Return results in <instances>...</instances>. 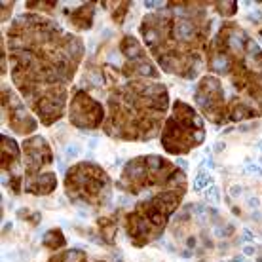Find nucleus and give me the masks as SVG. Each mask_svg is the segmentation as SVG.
<instances>
[{"instance_id":"obj_1","label":"nucleus","mask_w":262,"mask_h":262,"mask_svg":"<svg viewBox=\"0 0 262 262\" xmlns=\"http://www.w3.org/2000/svg\"><path fill=\"white\" fill-rule=\"evenodd\" d=\"M8 71L13 88L42 125L65 118L71 84L85 55L82 36L57 19L25 12L8 25Z\"/></svg>"},{"instance_id":"obj_2","label":"nucleus","mask_w":262,"mask_h":262,"mask_svg":"<svg viewBox=\"0 0 262 262\" xmlns=\"http://www.w3.org/2000/svg\"><path fill=\"white\" fill-rule=\"evenodd\" d=\"M194 90L196 111L215 125L262 118V48L236 21H223Z\"/></svg>"},{"instance_id":"obj_3","label":"nucleus","mask_w":262,"mask_h":262,"mask_svg":"<svg viewBox=\"0 0 262 262\" xmlns=\"http://www.w3.org/2000/svg\"><path fill=\"white\" fill-rule=\"evenodd\" d=\"M213 4L205 0H173L141 19V40L160 71L183 80L202 74L213 36L209 15Z\"/></svg>"},{"instance_id":"obj_4","label":"nucleus","mask_w":262,"mask_h":262,"mask_svg":"<svg viewBox=\"0 0 262 262\" xmlns=\"http://www.w3.org/2000/svg\"><path fill=\"white\" fill-rule=\"evenodd\" d=\"M106 95V137L125 143H148L160 137L171 111L169 90L162 80L122 78L111 67Z\"/></svg>"},{"instance_id":"obj_5","label":"nucleus","mask_w":262,"mask_h":262,"mask_svg":"<svg viewBox=\"0 0 262 262\" xmlns=\"http://www.w3.org/2000/svg\"><path fill=\"white\" fill-rule=\"evenodd\" d=\"M188 190V179L183 175L175 183L146 192L139 198L129 211L122 215V226L133 247H146L162 237L169 224L171 215L179 209Z\"/></svg>"},{"instance_id":"obj_6","label":"nucleus","mask_w":262,"mask_h":262,"mask_svg":"<svg viewBox=\"0 0 262 262\" xmlns=\"http://www.w3.org/2000/svg\"><path fill=\"white\" fill-rule=\"evenodd\" d=\"M183 175L186 173L165 156L143 154V156L129 160L124 165V169L116 181V188L127 196L139 198L146 192L175 183Z\"/></svg>"},{"instance_id":"obj_7","label":"nucleus","mask_w":262,"mask_h":262,"mask_svg":"<svg viewBox=\"0 0 262 262\" xmlns=\"http://www.w3.org/2000/svg\"><path fill=\"white\" fill-rule=\"evenodd\" d=\"M205 137H207L205 120L196 111V106H192L183 99H175L160 133V143L165 154L186 156L194 148L202 146Z\"/></svg>"},{"instance_id":"obj_8","label":"nucleus","mask_w":262,"mask_h":262,"mask_svg":"<svg viewBox=\"0 0 262 262\" xmlns=\"http://www.w3.org/2000/svg\"><path fill=\"white\" fill-rule=\"evenodd\" d=\"M63 188L72 203H85L101 209L112 200L114 183L111 175L95 162H78L69 167Z\"/></svg>"},{"instance_id":"obj_9","label":"nucleus","mask_w":262,"mask_h":262,"mask_svg":"<svg viewBox=\"0 0 262 262\" xmlns=\"http://www.w3.org/2000/svg\"><path fill=\"white\" fill-rule=\"evenodd\" d=\"M23 154V192L31 196H48L57 188V177L52 171L53 150L42 135H31L21 143Z\"/></svg>"},{"instance_id":"obj_10","label":"nucleus","mask_w":262,"mask_h":262,"mask_svg":"<svg viewBox=\"0 0 262 262\" xmlns=\"http://www.w3.org/2000/svg\"><path fill=\"white\" fill-rule=\"evenodd\" d=\"M120 53L124 63L118 69L122 78H160V69L154 63L148 50L133 34H124L120 38Z\"/></svg>"},{"instance_id":"obj_11","label":"nucleus","mask_w":262,"mask_h":262,"mask_svg":"<svg viewBox=\"0 0 262 262\" xmlns=\"http://www.w3.org/2000/svg\"><path fill=\"white\" fill-rule=\"evenodd\" d=\"M67 118L76 129H103L106 120V106L82 88H74L69 99Z\"/></svg>"},{"instance_id":"obj_12","label":"nucleus","mask_w":262,"mask_h":262,"mask_svg":"<svg viewBox=\"0 0 262 262\" xmlns=\"http://www.w3.org/2000/svg\"><path fill=\"white\" fill-rule=\"evenodd\" d=\"M0 93H2V120L13 133H17L21 137H31L40 124L34 112L29 108V105L12 85L2 82Z\"/></svg>"},{"instance_id":"obj_13","label":"nucleus","mask_w":262,"mask_h":262,"mask_svg":"<svg viewBox=\"0 0 262 262\" xmlns=\"http://www.w3.org/2000/svg\"><path fill=\"white\" fill-rule=\"evenodd\" d=\"M0 152H2V158H0V169H2V175L6 177V186L13 194H19L23 188V154H21V144L15 141L10 135H4L2 133V139H0Z\"/></svg>"},{"instance_id":"obj_14","label":"nucleus","mask_w":262,"mask_h":262,"mask_svg":"<svg viewBox=\"0 0 262 262\" xmlns=\"http://www.w3.org/2000/svg\"><path fill=\"white\" fill-rule=\"evenodd\" d=\"M95 2H84L80 6L67 10V23L72 27V33H82L90 31L93 27V17H95Z\"/></svg>"},{"instance_id":"obj_15","label":"nucleus","mask_w":262,"mask_h":262,"mask_svg":"<svg viewBox=\"0 0 262 262\" xmlns=\"http://www.w3.org/2000/svg\"><path fill=\"white\" fill-rule=\"evenodd\" d=\"M48 262H105V260H90L88 255L80 249H63V251H57Z\"/></svg>"},{"instance_id":"obj_16","label":"nucleus","mask_w":262,"mask_h":262,"mask_svg":"<svg viewBox=\"0 0 262 262\" xmlns=\"http://www.w3.org/2000/svg\"><path fill=\"white\" fill-rule=\"evenodd\" d=\"M99 4H103V8L108 10L112 21H114L116 25H122L133 2H99Z\"/></svg>"},{"instance_id":"obj_17","label":"nucleus","mask_w":262,"mask_h":262,"mask_svg":"<svg viewBox=\"0 0 262 262\" xmlns=\"http://www.w3.org/2000/svg\"><path fill=\"white\" fill-rule=\"evenodd\" d=\"M61 2H46V0H36V2H25V12L42 13V15H50L59 8Z\"/></svg>"},{"instance_id":"obj_18","label":"nucleus","mask_w":262,"mask_h":262,"mask_svg":"<svg viewBox=\"0 0 262 262\" xmlns=\"http://www.w3.org/2000/svg\"><path fill=\"white\" fill-rule=\"evenodd\" d=\"M44 247L52 251H63L67 249V239L63 236V232L59 228L50 230L46 236H44Z\"/></svg>"},{"instance_id":"obj_19","label":"nucleus","mask_w":262,"mask_h":262,"mask_svg":"<svg viewBox=\"0 0 262 262\" xmlns=\"http://www.w3.org/2000/svg\"><path fill=\"white\" fill-rule=\"evenodd\" d=\"M213 12H216L224 21H230L237 13V2H215Z\"/></svg>"},{"instance_id":"obj_20","label":"nucleus","mask_w":262,"mask_h":262,"mask_svg":"<svg viewBox=\"0 0 262 262\" xmlns=\"http://www.w3.org/2000/svg\"><path fill=\"white\" fill-rule=\"evenodd\" d=\"M13 4L15 2H2V23L10 21V13L13 10Z\"/></svg>"}]
</instances>
